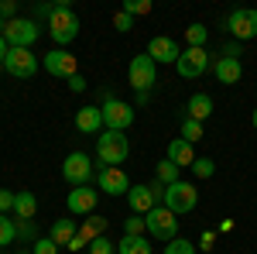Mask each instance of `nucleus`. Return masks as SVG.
I'll return each instance as SVG.
<instances>
[{
    "mask_svg": "<svg viewBox=\"0 0 257 254\" xmlns=\"http://www.w3.org/2000/svg\"><path fill=\"white\" fill-rule=\"evenodd\" d=\"M131 155V141L120 134V131H103L96 141V158L103 168H120Z\"/></svg>",
    "mask_w": 257,
    "mask_h": 254,
    "instance_id": "f257e3e1",
    "label": "nucleus"
},
{
    "mask_svg": "<svg viewBox=\"0 0 257 254\" xmlns=\"http://www.w3.org/2000/svg\"><path fill=\"white\" fill-rule=\"evenodd\" d=\"M48 35L55 38V45H69V41H76L79 35V18L69 11V7H55L52 11V18H48Z\"/></svg>",
    "mask_w": 257,
    "mask_h": 254,
    "instance_id": "f03ea898",
    "label": "nucleus"
},
{
    "mask_svg": "<svg viewBox=\"0 0 257 254\" xmlns=\"http://www.w3.org/2000/svg\"><path fill=\"white\" fill-rule=\"evenodd\" d=\"M196 203H199V193H196V186L192 182H172V186H165V206L172 210V213H192L196 210Z\"/></svg>",
    "mask_w": 257,
    "mask_h": 254,
    "instance_id": "7ed1b4c3",
    "label": "nucleus"
},
{
    "mask_svg": "<svg viewBox=\"0 0 257 254\" xmlns=\"http://www.w3.org/2000/svg\"><path fill=\"white\" fill-rule=\"evenodd\" d=\"M127 79H131V86L138 90V93H148L151 86H155V79H158V65L155 59L144 52V55H134L131 65H127Z\"/></svg>",
    "mask_w": 257,
    "mask_h": 254,
    "instance_id": "20e7f679",
    "label": "nucleus"
},
{
    "mask_svg": "<svg viewBox=\"0 0 257 254\" xmlns=\"http://www.w3.org/2000/svg\"><path fill=\"white\" fill-rule=\"evenodd\" d=\"M4 41H7L11 48H31V45L38 41V21H31V18L7 21V28H4Z\"/></svg>",
    "mask_w": 257,
    "mask_h": 254,
    "instance_id": "39448f33",
    "label": "nucleus"
},
{
    "mask_svg": "<svg viewBox=\"0 0 257 254\" xmlns=\"http://www.w3.org/2000/svg\"><path fill=\"white\" fill-rule=\"evenodd\" d=\"M144 220H148V234L151 237H158V240H175L178 237V220L168 206H155Z\"/></svg>",
    "mask_w": 257,
    "mask_h": 254,
    "instance_id": "423d86ee",
    "label": "nucleus"
},
{
    "mask_svg": "<svg viewBox=\"0 0 257 254\" xmlns=\"http://www.w3.org/2000/svg\"><path fill=\"white\" fill-rule=\"evenodd\" d=\"M99 110H103V127H106V131H120V134H123V131L134 124V107L123 103V100H106Z\"/></svg>",
    "mask_w": 257,
    "mask_h": 254,
    "instance_id": "0eeeda50",
    "label": "nucleus"
},
{
    "mask_svg": "<svg viewBox=\"0 0 257 254\" xmlns=\"http://www.w3.org/2000/svg\"><path fill=\"white\" fill-rule=\"evenodd\" d=\"M4 69L14 79H31L38 72V55H35L31 48H11L7 59H4Z\"/></svg>",
    "mask_w": 257,
    "mask_h": 254,
    "instance_id": "6e6552de",
    "label": "nucleus"
},
{
    "mask_svg": "<svg viewBox=\"0 0 257 254\" xmlns=\"http://www.w3.org/2000/svg\"><path fill=\"white\" fill-rule=\"evenodd\" d=\"M45 72L69 82V79L79 72V62H76V55H72V52H65V48H55V52H48V55H45Z\"/></svg>",
    "mask_w": 257,
    "mask_h": 254,
    "instance_id": "1a4fd4ad",
    "label": "nucleus"
},
{
    "mask_svg": "<svg viewBox=\"0 0 257 254\" xmlns=\"http://www.w3.org/2000/svg\"><path fill=\"white\" fill-rule=\"evenodd\" d=\"M93 176V158L82 155V151H72V155H65V165H62V179L65 182H72V186H86Z\"/></svg>",
    "mask_w": 257,
    "mask_h": 254,
    "instance_id": "9d476101",
    "label": "nucleus"
},
{
    "mask_svg": "<svg viewBox=\"0 0 257 254\" xmlns=\"http://www.w3.org/2000/svg\"><path fill=\"white\" fill-rule=\"evenodd\" d=\"M178 76L182 79H199L206 69H209V55H206V48H185L175 62Z\"/></svg>",
    "mask_w": 257,
    "mask_h": 254,
    "instance_id": "9b49d317",
    "label": "nucleus"
},
{
    "mask_svg": "<svg viewBox=\"0 0 257 254\" xmlns=\"http://www.w3.org/2000/svg\"><path fill=\"white\" fill-rule=\"evenodd\" d=\"M96 203H99V193H93L89 186H76L69 199H65V210L72 216H93L96 213Z\"/></svg>",
    "mask_w": 257,
    "mask_h": 254,
    "instance_id": "f8f14e48",
    "label": "nucleus"
},
{
    "mask_svg": "<svg viewBox=\"0 0 257 254\" xmlns=\"http://www.w3.org/2000/svg\"><path fill=\"white\" fill-rule=\"evenodd\" d=\"M226 28H230V35H233L237 41L257 38V11H250V7L233 11V14H230V21H226Z\"/></svg>",
    "mask_w": 257,
    "mask_h": 254,
    "instance_id": "ddd939ff",
    "label": "nucleus"
},
{
    "mask_svg": "<svg viewBox=\"0 0 257 254\" xmlns=\"http://www.w3.org/2000/svg\"><path fill=\"white\" fill-rule=\"evenodd\" d=\"M96 186H99V193H106V196H127L131 193V179H127L123 168H99Z\"/></svg>",
    "mask_w": 257,
    "mask_h": 254,
    "instance_id": "4468645a",
    "label": "nucleus"
},
{
    "mask_svg": "<svg viewBox=\"0 0 257 254\" xmlns=\"http://www.w3.org/2000/svg\"><path fill=\"white\" fill-rule=\"evenodd\" d=\"M148 55L155 59V65H158V62H172V65H175L178 55H182V48H178V41H175V38H168V35H158V38L148 41Z\"/></svg>",
    "mask_w": 257,
    "mask_h": 254,
    "instance_id": "2eb2a0df",
    "label": "nucleus"
},
{
    "mask_svg": "<svg viewBox=\"0 0 257 254\" xmlns=\"http://www.w3.org/2000/svg\"><path fill=\"white\" fill-rule=\"evenodd\" d=\"M155 203H158V199H155V193H151L148 186H131V193H127V206H131L138 216H148L151 210H155Z\"/></svg>",
    "mask_w": 257,
    "mask_h": 254,
    "instance_id": "dca6fc26",
    "label": "nucleus"
},
{
    "mask_svg": "<svg viewBox=\"0 0 257 254\" xmlns=\"http://www.w3.org/2000/svg\"><path fill=\"white\" fill-rule=\"evenodd\" d=\"M213 72H216V79L223 82V86H233V82H240L243 79V65H240V59H223L213 65Z\"/></svg>",
    "mask_w": 257,
    "mask_h": 254,
    "instance_id": "f3484780",
    "label": "nucleus"
},
{
    "mask_svg": "<svg viewBox=\"0 0 257 254\" xmlns=\"http://www.w3.org/2000/svg\"><path fill=\"white\" fill-rule=\"evenodd\" d=\"M76 127H79L82 134H96L99 127H103V110L99 107H79L76 110Z\"/></svg>",
    "mask_w": 257,
    "mask_h": 254,
    "instance_id": "a211bd4d",
    "label": "nucleus"
},
{
    "mask_svg": "<svg viewBox=\"0 0 257 254\" xmlns=\"http://www.w3.org/2000/svg\"><path fill=\"white\" fill-rule=\"evenodd\" d=\"M168 161L172 165H178V168H192V161H196V151H192V144L189 141H182V137H175V141H168Z\"/></svg>",
    "mask_w": 257,
    "mask_h": 254,
    "instance_id": "6ab92c4d",
    "label": "nucleus"
},
{
    "mask_svg": "<svg viewBox=\"0 0 257 254\" xmlns=\"http://www.w3.org/2000/svg\"><path fill=\"white\" fill-rule=\"evenodd\" d=\"M185 110H189V117H192V120L202 124V120L213 114V97H206V93H192L189 103H185Z\"/></svg>",
    "mask_w": 257,
    "mask_h": 254,
    "instance_id": "aec40b11",
    "label": "nucleus"
},
{
    "mask_svg": "<svg viewBox=\"0 0 257 254\" xmlns=\"http://www.w3.org/2000/svg\"><path fill=\"white\" fill-rule=\"evenodd\" d=\"M76 234H79V230H76V220H55V223H52V230H48V237H52L59 247H69Z\"/></svg>",
    "mask_w": 257,
    "mask_h": 254,
    "instance_id": "412c9836",
    "label": "nucleus"
},
{
    "mask_svg": "<svg viewBox=\"0 0 257 254\" xmlns=\"http://www.w3.org/2000/svg\"><path fill=\"white\" fill-rule=\"evenodd\" d=\"M35 213H38L35 193H18V199H14V216L18 220H35Z\"/></svg>",
    "mask_w": 257,
    "mask_h": 254,
    "instance_id": "4be33fe9",
    "label": "nucleus"
},
{
    "mask_svg": "<svg viewBox=\"0 0 257 254\" xmlns=\"http://www.w3.org/2000/svg\"><path fill=\"white\" fill-rule=\"evenodd\" d=\"M117 254H151V247H148V237L141 234V237H120V244H117Z\"/></svg>",
    "mask_w": 257,
    "mask_h": 254,
    "instance_id": "5701e85b",
    "label": "nucleus"
},
{
    "mask_svg": "<svg viewBox=\"0 0 257 254\" xmlns=\"http://www.w3.org/2000/svg\"><path fill=\"white\" fill-rule=\"evenodd\" d=\"M103 230H106V220L93 213V216H89V220H86V223L79 227V237L86 240V244H93L96 237H103Z\"/></svg>",
    "mask_w": 257,
    "mask_h": 254,
    "instance_id": "b1692460",
    "label": "nucleus"
},
{
    "mask_svg": "<svg viewBox=\"0 0 257 254\" xmlns=\"http://www.w3.org/2000/svg\"><path fill=\"white\" fill-rule=\"evenodd\" d=\"M14 240H18V223L7 213H0V247H11Z\"/></svg>",
    "mask_w": 257,
    "mask_h": 254,
    "instance_id": "393cba45",
    "label": "nucleus"
},
{
    "mask_svg": "<svg viewBox=\"0 0 257 254\" xmlns=\"http://www.w3.org/2000/svg\"><path fill=\"white\" fill-rule=\"evenodd\" d=\"M206 38H209V31H206L202 24H189V28H185V41H189V48H206Z\"/></svg>",
    "mask_w": 257,
    "mask_h": 254,
    "instance_id": "a878e982",
    "label": "nucleus"
},
{
    "mask_svg": "<svg viewBox=\"0 0 257 254\" xmlns=\"http://www.w3.org/2000/svg\"><path fill=\"white\" fill-rule=\"evenodd\" d=\"M182 141H189V144H196V141H202V124L199 120H192V117H185L182 120Z\"/></svg>",
    "mask_w": 257,
    "mask_h": 254,
    "instance_id": "bb28decb",
    "label": "nucleus"
},
{
    "mask_svg": "<svg viewBox=\"0 0 257 254\" xmlns=\"http://www.w3.org/2000/svg\"><path fill=\"white\" fill-rule=\"evenodd\" d=\"M192 176L196 179H213L216 176V161H213V158H196V161H192Z\"/></svg>",
    "mask_w": 257,
    "mask_h": 254,
    "instance_id": "cd10ccee",
    "label": "nucleus"
},
{
    "mask_svg": "<svg viewBox=\"0 0 257 254\" xmlns=\"http://www.w3.org/2000/svg\"><path fill=\"white\" fill-rule=\"evenodd\" d=\"M158 182H161V186L178 182V165H172L168 158H165V161H158Z\"/></svg>",
    "mask_w": 257,
    "mask_h": 254,
    "instance_id": "c85d7f7f",
    "label": "nucleus"
},
{
    "mask_svg": "<svg viewBox=\"0 0 257 254\" xmlns=\"http://www.w3.org/2000/svg\"><path fill=\"white\" fill-rule=\"evenodd\" d=\"M123 230H127V237H141L144 234V230H148V220H144V216H127V220H123Z\"/></svg>",
    "mask_w": 257,
    "mask_h": 254,
    "instance_id": "c756f323",
    "label": "nucleus"
},
{
    "mask_svg": "<svg viewBox=\"0 0 257 254\" xmlns=\"http://www.w3.org/2000/svg\"><path fill=\"white\" fill-rule=\"evenodd\" d=\"M165 254H196V244H192V240H185V237H175V240H168Z\"/></svg>",
    "mask_w": 257,
    "mask_h": 254,
    "instance_id": "7c9ffc66",
    "label": "nucleus"
},
{
    "mask_svg": "<svg viewBox=\"0 0 257 254\" xmlns=\"http://www.w3.org/2000/svg\"><path fill=\"white\" fill-rule=\"evenodd\" d=\"M123 14H151V0H127L123 4Z\"/></svg>",
    "mask_w": 257,
    "mask_h": 254,
    "instance_id": "2f4dec72",
    "label": "nucleus"
},
{
    "mask_svg": "<svg viewBox=\"0 0 257 254\" xmlns=\"http://www.w3.org/2000/svg\"><path fill=\"white\" fill-rule=\"evenodd\" d=\"M31 254H59V244H55L52 237H38L35 247H31Z\"/></svg>",
    "mask_w": 257,
    "mask_h": 254,
    "instance_id": "473e14b6",
    "label": "nucleus"
},
{
    "mask_svg": "<svg viewBox=\"0 0 257 254\" xmlns=\"http://www.w3.org/2000/svg\"><path fill=\"white\" fill-rule=\"evenodd\" d=\"M113 251H117V244L106 240V237H96V240L89 244V254H113Z\"/></svg>",
    "mask_w": 257,
    "mask_h": 254,
    "instance_id": "72a5a7b5",
    "label": "nucleus"
},
{
    "mask_svg": "<svg viewBox=\"0 0 257 254\" xmlns=\"http://www.w3.org/2000/svg\"><path fill=\"white\" fill-rule=\"evenodd\" d=\"M14 199H18V193H11V189H0V213H14Z\"/></svg>",
    "mask_w": 257,
    "mask_h": 254,
    "instance_id": "f704fd0d",
    "label": "nucleus"
},
{
    "mask_svg": "<svg viewBox=\"0 0 257 254\" xmlns=\"http://www.w3.org/2000/svg\"><path fill=\"white\" fill-rule=\"evenodd\" d=\"M131 24H134V21H131V14H123V11L113 18V28H117V31H131Z\"/></svg>",
    "mask_w": 257,
    "mask_h": 254,
    "instance_id": "c9c22d12",
    "label": "nucleus"
},
{
    "mask_svg": "<svg viewBox=\"0 0 257 254\" xmlns=\"http://www.w3.org/2000/svg\"><path fill=\"white\" fill-rule=\"evenodd\" d=\"M14 11H18V4H14V0H0V18H11V21H14Z\"/></svg>",
    "mask_w": 257,
    "mask_h": 254,
    "instance_id": "e433bc0d",
    "label": "nucleus"
},
{
    "mask_svg": "<svg viewBox=\"0 0 257 254\" xmlns=\"http://www.w3.org/2000/svg\"><path fill=\"white\" fill-rule=\"evenodd\" d=\"M69 90H72V93H82V90H86V79H82L79 72H76V76L69 79Z\"/></svg>",
    "mask_w": 257,
    "mask_h": 254,
    "instance_id": "4c0bfd02",
    "label": "nucleus"
},
{
    "mask_svg": "<svg viewBox=\"0 0 257 254\" xmlns=\"http://www.w3.org/2000/svg\"><path fill=\"white\" fill-rule=\"evenodd\" d=\"M213 244H216V234H213V230H206V234H202V251H209Z\"/></svg>",
    "mask_w": 257,
    "mask_h": 254,
    "instance_id": "58836bf2",
    "label": "nucleus"
},
{
    "mask_svg": "<svg viewBox=\"0 0 257 254\" xmlns=\"http://www.w3.org/2000/svg\"><path fill=\"white\" fill-rule=\"evenodd\" d=\"M82 247H89V244H86V240H82V237L76 234V237H72V244H69V251L76 254V251H82Z\"/></svg>",
    "mask_w": 257,
    "mask_h": 254,
    "instance_id": "ea45409f",
    "label": "nucleus"
},
{
    "mask_svg": "<svg viewBox=\"0 0 257 254\" xmlns=\"http://www.w3.org/2000/svg\"><path fill=\"white\" fill-rule=\"evenodd\" d=\"M35 230H31V220H21V227H18V237H31Z\"/></svg>",
    "mask_w": 257,
    "mask_h": 254,
    "instance_id": "a19ab883",
    "label": "nucleus"
},
{
    "mask_svg": "<svg viewBox=\"0 0 257 254\" xmlns=\"http://www.w3.org/2000/svg\"><path fill=\"white\" fill-rule=\"evenodd\" d=\"M7 52H11V45H7L4 35H0V65H4V59H7Z\"/></svg>",
    "mask_w": 257,
    "mask_h": 254,
    "instance_id": "79ce46f5",
    "label": "nucleus"
},
{
    "mask_svg": "<svg viewBox=\"0 0 257 254\" xmlns=\"http://www.w3.org/2000/svg\"><path fill=\"white\" fill-rule=\"evenodd\" d=\"M250 120H254V127H257V107H254V114H250Z\"/></svg>",
    "mask_w": 257,
    "mask_h": 254,
    "instance_id": "37998d69",
    "label": "nucleus"
}]
</instances>
